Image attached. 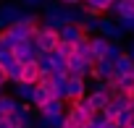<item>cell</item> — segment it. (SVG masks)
Instances as JSON below:
<instances>
[{
  "label": "cell",
  "instance_id": "8d00e7d4",
  "mask_svg": "<svg viewBox=\"0 0 134 128\" xmlns=\"http://www.w3.org/2000/svg\"><path fill=\"white\" fill-rule=\"evenodd\" d=\"M126 55H129V57H131V60H134V39H131V42H129V44H126Z\"/></svg>",
  "mask_w": 134,
  "mask_h": 128
},
{
  "label": "cell",
  "instance_id": "d4e9b609",
  "mask_svg": "<svg viewBox=\"0 0 134 128\" xmlns=\"http://www.w3.org/2000/svg\"><path fill=\"white\" fill-rule=\"evenodd\" d=\"M19 42L11 37V31L8 29H3V31H0V50H5V52H13V47H16Z\"/></svg>",
  "mask_w": 134,
  "mask_h": 128
},
{
  "label": "cell",
  "instance_id": "d6a6232c",
  "mask_svg": "<svg viewBox=\"0 0 134 128\" xmlns=\"http://www.w3.org/2000/svg\"><path fill=\"white\" fill-rule=\"evenodd\" d=\"M34 128H50V120L42 118V115H37V125H34Z\"/></svg>",
  "mask_w": 134,
  "mask_h": 128
},
{
  "label": "cell",
  "instance_id": "ffe728a7",
  "mask_svg": "<svg viewBox=\"0 0 134 128\" xmlns=\"http://www.w3.org/2000/svg\"><path fill=\"white\" fill-rule=\"evenodd\" d=\"M19 105H21V102H19L13 94H8V92H3V94H0V110H3L5 115H11V112H13Z\"/></svg>",
  "mask_w": 134,
  "mask_h": 128
},
{
  "label": "cell",
  "instance_id": "2e32d148",
  "mask_svg": "<svg viewBox=\"0 0 134 128\" xmlns=\"http://www.w3.org/2000/svg\"><path fill=\"white\" fill-rule=\"evenodd\" d=\"M113 76L116 79H121V76H129V73H134V60L129 57V55H124V57H118L116 63H113Z\"/></svg>",
  "mask_w": 134,
  "mask_h": 128
},
{
  "label": "cell",
  "instance_id": "b9f144b4",
  "mask_svg": "<svg viewBox=\"0 0 134 128\" xmlns=\"http://www.w3.org/2000/svg\"><path fill=\"white\" fill-rule=\"evenodd\" d=\"M131 110H134V97H131Z\"/></svg>",
  "mask_w": 134,
  "mask_h": 128
},
{
  "label": "cell",
  "instance_id": "ab89813d",
  "mask_svg": "<svg viewBox=\"0 0 134 128\" xmlns=\"http://www.w3.org/2000/svg\"><path fill=\"white\" fill-rule=\"evenodd\" d=\"M5 118H8V115H5V112H3V110H0V120H5Z\"/></svg>",
  "mask_w": 134,
  "mask_h": 128
},
{
  "label": "cell",
  "instance_id": "f35d334b",
  "mask_svg": "<svg viewBox=\"0 0 134 128\" xmlns=\"http://www.w3.org/2000/svg\"><path fill=\"white\" fill-rule=\"evenodd\" d=\"M103 128H118V125H116V123H113V120H108V123H105V125H103Z\"/></svg>",
  "mask_w": 134,
  "mask_h": 128
},
{
  "label": "cell",
  "instance_id": "60d3db41",
  "mask_svg": "<svg viewBox=\"0 0 134 128\" xmlns=\"http://www.w3.org/2000/svg\"><path fill=\"white\" fill-rule=\"evenodd\" d=\"M126 128H134V118H131V123H129V125H126Z\"/></svg>",
  "mask_w": 134,
  "mask_h": 128
},
{
  "label": "cell",
  "instance_id": "f1b7e54d",
  "mask_svg": "<svg viewBox=\"0 0 134 128\" xmlns=\"http://www.w3.org/2000/svg\"><path fill=\"white\" fill-rule=\"evenodd\" d=\"M55 52H58L60 57H66V60H69V57L74 55V44H69V42H60V44L55 47Z\"/></svg>",
  "mask_w": 134,
  "mask_h": 128
},
{
  "label": "cell",
  "instance_id": "3957f363",
  "mask_svg": "<svg viewBox=\"0 0 134 128\" xmlns=\"http://www.w3.org/2000/svg\"><path fill=\"white\" fill-rule=\"evenodd\" d=\"M34 44L42 50V52H53L58 44H60V34L55 29H47V26H37L34 29Z\"/></svg>",
  "mask_w": 134,
  "mask_h": 128
},
{
  "label": "cell",
  "instance_id": "8fae6325",
  "mask_svg": "<svg viewBox=\"0 0 134 128\" xmlns=\"http://www.w3.org/2000/svg\"><path fill=\"white\" fill-rule=\"evenodd\" d=\"M8 31H11V37H13L16 42H29V39H34V26H29V24H24V21L11 24Z\"/></svg>",
  "mask_w": 134,
  "mask_h": 128
},
{
  "label": "cell",
  "instance_id": "f546056e",
  "mask_svg": "<svg viewBox=\"0 0 134 128\" xmlns=\"http://www.w3.org/2000/svg\"><path fill=\"white\" fill-rule=\"evenodd\" d=\"M118 26H121L126 34L134 31V16H121V18H118Z\"/></svg>",
  "mask_w": 134,
  "mask_h": 128
},
{
  "label": "cell",
  "instance_id": "277c9868",
  "mask_svg": "<svg viewBox=\"0 0 134 128\" xmlns=\"http://www.w3.org/2000/svg\"><path fill=\"white\" fill-rule=\"evenodd\" d=\"M92 66L95 63H87L84 57H79L76 52L66 60V71H69V79H87L90 81V76H92Z\"/></svg>",
  "mask_w": 134,
  "mask_h": 128
},
{
  "label": "cell",
  "instance_id": "6da1fadb",
  "mask_svg": "<svg viewBox=\"0 0 134 128\" xmlns=\"http://www.w3.org/2000/svg\"><path fill=\"white\" fill-rule=\"evenodd\" d=\"M60 8H63V5L58 3V0H45V5H42V26L60 31V26H66V24H63V11H60Z\"/></svg>",
  "mask_w": 134,
  "mask_h": 128
},
{
  "label": "cell",
  "instance_id": "8992f818",
  "mask_svg": "<svg viewBox=\"0 0 134 128\" xmlns=\"http://www.w3.org/2000/svg\"><path fill=\"white\" fill-rule=\"evenodd\" d=\"M8 118L16 123V128H34V125H37V110H34L32 105H24V102H21Z\"/></svg>",
  "mask_w": 134,
  "mask_h": 128
},
{
  "label": "cell",
  "instance_id": "603a6c76",
  "mask_svg": "<svg viewBox=\"0 0 134 128\" xmlns=\"http://www.w3.org/2000/svg\"><path fill=\"white\" fill-rule=\"evenodd\" d=\"M40 66H37V63H29V66H24V81L26 84H37L40 81Z\"/></svg>",
  "mask_w": 134,
  "mask_h": 128
},
{
  "label": "cell",
  "instance_id": "d590c367",
  "mask_svg": "<svg viewBox=\"0 0 134 128\" xmlns=\"http://www.w3.org/2000/svg\"><path fill=\"white\" fill-rule=\"evenodd\" d=\"M0 128H16V123L11 118H5V120H0Z\"/></svg>",
  "mask_w": 134,
  "mask_h": 128
},
{
  "label": "cell",
  "instance_id": "d6986e66",
  "mask_svg": "<svg viewBox=\"0 0 134 128\" xmlns=\"http://www.w3.org/2000/svg\"><path fill=\"white\" fill-rule=\"evenodd\" d=\"M100 18H103V16H92V13H87V18H84V24H82L84 37H95V34L100 31Z\"/></svg>",
  "mask_w": 134,
  "mask_h": 128
},
{
  "label": "cell",
  "instance_id": "1f68e13d",
  "mask_svg": "<svg viewBox=\"0 0 134 128\" xmlns=\"http://www.w3.org/2000/svg\"><path fill=\"white\" fill-rule=\"evenodd\" d=\"M24 8H34V5H45V0H19Z\"/></svg>",
  "mask_w": 134,
  "mask_h": 128
},
{
  "label": "cell",
  "instance_id": "44dd1931",
  "mask_svg": "<svg viewBox=\"0 0 134 128\" xmlns=\"http://www.w3.org/2000/svg\"><path fill=\"white\" fill-rule=\"evenodd\" d=\"M5 73H8V86H13V84H21V81H24V66H21V63H13V66H11Z\"/></svg>",
  "mask_w": 134,
  "mask_h": 128
},
{
  "label": "cell",
  "instance_id": "9a60e30c",
  "mask_svg": "<svg viewBox=\"0 0 134 128\" xmlns=\"http://www.w3.org/2000/svg\"><path fill=\"white\" fill-rule=\"evenodd\" d=\"M110 3L113 0H84V11L87 13H92V16H105L108 13V8H110Z\"/></svg>",
  "mask_w": 134,
  "mask_h": 128
},
{
  "label": "cell",
  "instance_id": "7402d4cb",
  "mask_svg": "<svg viewBox=\"0 0 134 128\" xmlns=\"http://www.w3.org/2000/svg\"><path fill=\"white\" fill-rule=\"evenodd\" d=\"M124 55H126V47H124L121 42H110V44H108V52H105V60L116 63V60L124 57Z\"/></svg>",
  "mask_w": 134,
  "mask_h": 128
},
{
  "label": "cell",
  "instance_id": "7c38bea8",
  "mask_svg": "<svg viewBox=\"0 0 134 128\" xmlns=\"http://www.w3.org/2000/svg\"><path fill=\"white\" fill-rule=\"evenodd\" d=\"M60 42H69V44H76V42H82L84 39V31H82V26H76V24H66V26H60Z\"/></svg>",
  "mask_w": 134,
  "mask_h": 128
},
{
  "label": "cell",
  "instance_id": "836d02e7",
  "mask_svg": "<svg viewBox=\"0 0 134 128\" xmlns=\"http://www.w3.org/2000/svg\"><path fill=\"white\" fill-rule=\"evenodd\" d=\"M58 3H60V5H71V8H74V5H82L84 0H58Z\"/></svg>",
  "mask_w": 134,
  "mask_h": 128
},
{
  "label": "cell",
  "instance_id": "484cf974",
  "mask_svg": "<svg viewBox=\"0 0 134 128\" xmlns=\"http://www.w3.org/2000/svg\"><path fill=\"white\" fill-rule=\"evenodd\" d=\"M37 66H40L42 73H53V57H50V52H42L37 57Z\"/></svg>",
  "mask_w": 134,
  "mask_h": 128
},
{
  "label": "cell",
  "instance_id": "5bb4252c",
  "mask_svg": "<svg viewBox=\"0 0 134 128\" xmlns=\"http://www.w3.org/2000/svg\"><path fill=\"white\" fill-rule=\"evenodd\" d=\"M84 99L90 102V107H92L95 112H103V110L110 105V99H113V97H108V94H103V92H92V89H90Z\"/></svg>",
  "mask_w": 134,
  "mask_h": 128
},
{
  "label": "cell",
  "instance_id": "7a4b0ae2",
  "mask_svg": "<svg viewBox=\"0 0 134 128\" xmlns=\"http://www.w3.org/2000/svg\"><path fill=\"white\" fill-rule=\"evenodd\" d=\"M92 115H95V110L90 107L87 99H79V102H74V105L66 107V118H69L71 123H76L79 128H84V125L92 120Z\"/></svg>",
  "mask_w": 134,
  "mask_h": 128
},
{
  "label": "cell",
  "instance_id": "e575fe53",
  "mask_svg": "<svg viewBox=\"0 0 134 128\" xmlns=\"http://www.w3.org/2000/svg\"><path fill=\"white\" fill-rule=\"evenodd\" d=\"M0 86H3V89L8 86V73H5L3 68H0Z\"/></svg>",
  "mask_w": 134,
  "mask_h": 128
},
{
  "label": "cell",
  "instance_id": "30bf717a",
  "mask_svg": "<svg viewBox=\"0 0 134 128\" xmlns=\"http://www.w3.org/2000/svg\"><path fill=\"white\" fill-rule=\"evenodd\" d=\"M11 89H13L11 94H13L19 102H24V105H32V99H34V92H37V84H26V81H21V84H13Z\"/></svg>",
  "mask_w": 134,
  "mask_h": 128
},
{
  "label": "cell",
  "instance_id": "4316f807",
  "mask_svg": "<svg viewBox=\"0 0 134 128\" xmlns=\"http://www.w3.org/2000/svg\"><path fill=\"white\" fill-rule=\"evenodd\" d=\"M131 118H134V110H124V112H118V115H116V120H113V123H116L118 128H126V125L131 123Z\"/></svg>",
  "mask_w": 134,
  "mask_h": 128
},
{
  "label": "cell",
  "instance_id": "52a82bcc",
  "mask_svg": "<svg viewBox=\"0 0 134 128\" xmlns=\"http://www.w3.org/2000/svg\"><path fill=\"white\" fill-rule=\"evenodd\" d=\"M90 92V81L87 79H69V86H66V105H74L79 99H84Z\"/></svg>",
  "mask_w": 134,
  "mask_h": 128
},
{
  "label": "cell",
  "instance_id": "9c48e42d",
  "mask_svg": "<svg viewBox=\"0 0 134 128\" xmlns=\"http://www.w3.org/2000/svg\"><path fill=\"white\" fill-rule=\"evenodd\" d=\"M113 63L110 60H105V57H100L95 66H92V76H90V81H108V79H113Z\"/></svg>",
  "mask_w": 134,
  "mask_h": 128
},
{
  "label": "cell",
  "instance_id": "4dcf8cb0",
  "mask_svg": "<svg viewBox=\"0 0 134 128\" xmlns=\"http://www.w3.org/2000/svg\"><path fill=\"white\" fill-rule=\"evenodd\" d=\"M50 120V128H63V123H66V112L63 115H53V118H47Z\"/></svg>",
  "mask_w": 134,
  "mask_h": 128
},
{
  "label": "cell",
  "instance_id": "ee69618b",
  "mask_svg": "<svg viewBox=\"0 0 134 128\" xmlns=\"http://www.w3.org/2000/svg\"><path fill=\"white\" fill-rule=\"evenodd\" d=\"M131 34H134V31H131Z\"/></svg>",
  "mask_w": 134,
  "mask_h": 128
},
{
  "label": "cell",
  "instance_id": "7bdbcfd3",
  "mask_svg": "<svg viewBox=\"0 0 134 128\" xmlns=\"http://www.w3.org/2000/svg\"><path fill=\"white\" fill-rule=\"evenodd\" d=\"M131 3H134V0H131Z\"/></svg>",
  "mask_w": 134,
  "mask_h": 128
},
{
  "label": "cell",
  "instance_id": "cb8c5ba5",
  "mask_svg": "<svg viewBox=\"0 0 134 128\" xmlns=\"http://www.w3.org/2000/svg\"><path fill=\"white\" fill-rule=\"evenodd\" d=\"M118 92H121V94L134 97V73H129V76H121V79H118Z\"/></svg>",
  "mask_w": 134,
  "mask_h": 128
},
{
  "label": "cell",
  "instance_id": "ba28073f",
  "mask_svg": "<svg viewBox=\"0 0 134 128\" xmlns=\"http://www.w3.org/2000/svg\"><path fill=\"white\" fill-rule=\"evenodd\" d=\"M100 37H105L108 42H121L124 37H126V31L118 26V21H113L110 16H103L100 18V31H97Z\"/></svg>",
  "mask_w": 134,
  "mask_h": 128
},
{
  "label": "cell",
  "instance_id": "5b68a950",
  "mask_svg": "<svg viewBox=\"0 0 134 128\" xmlns=\"http://www.w3.org/2000/svg\"><path fill=\"white\" fill-rule=\"evenodd\" d=\"M40 55H42V50L34 44V39H29V42H19V44L13 47V57H16V63H21V66L37 63Z\"/></svg>",
  "mask_w": 134,
  "mask_h": 128
},
{
  "label": "cell",
  "instance_id": "4fadbf2b",
  "mask_svg": "<svg viewBox=\"0 0 134 128\" xmlns=\"http://www.w3.org/2000/svg\"><path fill=\"white\" fill-rule=\"evenodd\" d=\"M66 107H69V105H66L63 99H58V97H53L47 105H42L40 110H37V115H42V118H53V115H63L66 112Z\"/></svg>",
  "mask_w": 134,
  "mask_h": 128
},
{
  "label": "cell",
  "instance_id": "74e56055",
  "mask_svg": "<svg viewBox=\"0 0 134 128\" xmlns=\"http://www.w3.org/2000/svg\"><path fill=\"white\" fill-rule=\"evenodd\" d=\"M63 128H79V125H76V123H71L69 118H66V123H63Z\"/></svg>",
  "mask_w": 134,
  "mask_h": 128
},
{
  "label": "cell",
  "instance_id": "ac0fdd59",
  "mask_svg": "<svg viewBox=\"0 0 134 128\" xmlns=\"http://www.w3.org/2000/svg\"><path fill=\"white\" fill-rule=\"evenodd\" d=\"M74 52H76L79 57H84L87 63H97V60H95V55H92V44H90V37H84L82 42H76V44H74Z\"/></svg>",
  "mask_w": 134,
  "mask_h": 128
},
{
  "label": "cell",
  "instance_id": "e0dca14e",
  "mask_svg": "<svg viewBox=\"0 0 134 128\" xmlns=\"http://www.w3.org/2000/svg\"><path fill=\"white\" fill-rule=\"evenodd\" d=\"M90 44H92V55H95V60H100V57H105V52H108V39L105 37H100V34H95V37H90Z\"/></svg>",
  "mask_w": 134,
  "mask_h": 128
},
{
  "label": "cell",
  "instance_id": "83f0119b",
  "mask_svg": "<svg viewBox=\"0 0 134 128\" xmlns=\"http://www.w3.org/2000/svg\"><path fill=\"white\" fill-rule=\"evenodd\" d=\"M16 63V57H13V52H5V50H0V68L3 71H8L11 66Z\"/></svg>",
  "mask_w": 134,
  "mask_h": 128
}]
</instances>
